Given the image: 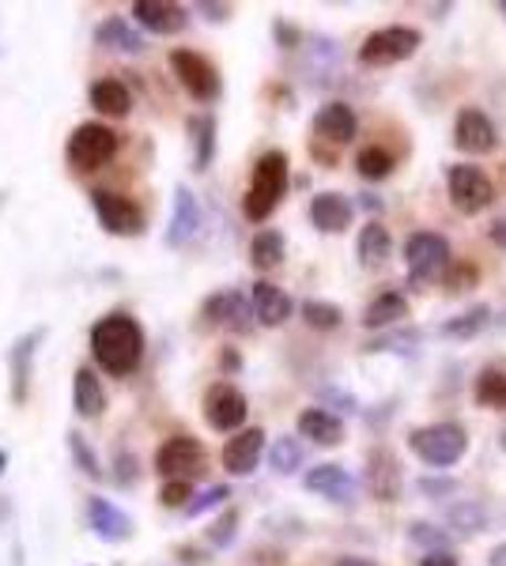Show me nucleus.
<instances>
[{"mask_svg": "<svg viewBox=\"0 0 506 566\" xmlns=\"http://www.w3.org/2000/svg\"><path fill=\"white\" fill-rule=\"evenodd\" d=\"M404 317H409V298H404L401 291H382V295L363 310L366 328H390L404 322Z\"/></svg>", "mask_w": 506, "mask_h": 566, "instance_id": "bb28decb", "label": "nucleus"}, {"mask_svg": "<svg viewBox=\"0 0 506 566\" xmlns=\"http://www.w3.org/2000/svg\"><path fill=\"white\" fill-rule=\"evenodd\" d=\"M302 322H307L310 328L329 333V328H337L340 322H344V310H340L337 303H326V298H307V303H302Z\"/></svg>", "mask_w": 506, "mask_h": 566, "instance_id": "f704fd0d", "label": "nucleus"}, {"mask_svg": "<svg viewBox=\"0 0 506 566\" xmlns=\"http://www.w3.org/2000/svg\"><path fill=\"white\" fill-rule=\"evenodd\" d=\"M307 491H314L321 499H333V502H352L355 499V480L348 476L340 464H314V469L302 476Z\"/></svg>", "mask_w": 506, "mask_h": 566, "instance_id": "412c9836", "label": "nucleus"}, {"mask_svg": "<svg viewBox=\"0 0 506 566\" xmlns=\"http://www.w3.org/2000/svg\"><path fill=\"white\" fill-rule=\"evenodd\" d=\"M91 106L106 117H125L133 98H128V87L122 80H95V84H91Z\"/></svg>", "mask_w": 506, "mask_h": 566, "instance_id": "cd10ccee", "label": "nucleus"}, {"mask_svg": "<svg viewBox=\"0 0 506 566\" xmlns=\"http://www.w3.org/2000/svg\"><path fill=\"white\" fill-rule=\"evenodd\" d=\"M355 170L366 181H382V178L393 175V155L385 148H379V144H371V148H363L355 155Z\"/></svg>", "mask_w": 506, "mask_h": 566, "instance_id": "72a5a7b5", "label": "nucleus"}, {"mask_svg": "<svg viewBox=\"0 0 506 566\" xmlns=\"http://www.w3.org/2000/svg\"><path fill=\"white\" fill-rule=\"evenodd\" d=\"M72 400H76V412L84 419H99L106 412V392H103V381L91 367H80L76 370V381H72Z\"/></svg>", "mask_w": 506, "mask_h": 566, "instance_id": "a878e982", "label": "nucleus"}, {"mask_svg": "<svg viewBox=\"0 0 506 566\" xmlns=\"http://www.w3.org/2000/svg\"><path fill=\"white\" fill-rule=\"evenodd\" d=\"M144 348H148V336L144 325L128 314H106L91 325V355L106 374L125 378L144 363Z\"/></svg>", "mask_w": 506, "mask_h": 566, "instance_id": "f257e3e1", "label": "nucleus"}, {"mask_svg": "<svg viewBox=\"0 0 506 566\" xmlns=\"http://www.w3.org/2000/svg\"><path fill=\"white\" fill-rule=\"evenodd\" d=\"M227 499H231V488H224V483H216V488H208L205 495H200L197 502H189L186 514H189V517H200V514H208V510L224 506Z\"/></svg>", "mask_w": 506, "mask_h": 566, "instance_id": "a19ab883", "label": "nucleus"}, {"mask_svg": "<svg viewBox=\"0 0 506 566\" xmlns=\"http://www.w3.org/2000/svg\"><path fill=\"white\" fill-rule=\"evenodd\" d=\"M314 133L329 144H352L359 133V117L348 103H326L314 114Z\"/></svg>", "mask_w": 506, "mask_h": 566, "instance_id": "aec40b11", "label": "nucleus"}, {"mask_svg": "<svg viewBox=\"0 0 506 566\" xmlns=\"http://www.w3.org/2000/svg\"><path fill=\"white\" fill-rule=\"evenodd\" d=\"M423 34L416 27H382V31L366 34L363 45H359V65L366 69H390L409 61L412 53L420 50Z\"/></svg>", "mask_w": 506, "mask_h": 566, "instance_id": "39448f33", "label": "nucleus"}, {"mask_svg": "<svg viewBox=\"0 0 506 566\" xmlns=\"http://www.w3.org/2000/svg\"><path fill=\"white\" fill-rule=\"evenodd\" d=\"M42 336H45V328H34V333L20 336V340L12 344V355H8V363H12V400H16V405H23L27 389H31L34 348L42 344Z\"/></svg>", "mask_w": 506, "mask_h": 566, "instance_id": "5701e85b", "label": "nucleus"}, {"mask_svg": "<svg viewBox=\"0 0 506 566\" xmlns=\"http://www.w3.org/2000/svg\"><path fill=\"white\" fill-rule=\"evenodd\" d=\"M366 488L379 502H397L401 499V464L390 450H374L366 458Z\"/></svg>", "mask_w": 506, "mask_h": 566, "instance_id": "f3484780", "label": "nucleus"}, {"mask_svg": "<svg viewBox=\"0 0 506 566\" xmlns=\"http://www.w3.org/2000/svg\"><path fill=\"white\" fill-rule=\"evenodd\" d=\"M416 488L423 491V495H431V499H446V495H454V491L462 488V483H457V480H446V476H443V480H431V476H427V480H420Z\"/></svg>", "mask_w": 506, "mask_h": 566, "instance_id": "37998d69", "label": "nucleus"}, {"mask_svg": "<svg viewBox=\"0 0 506 566\" xmlns=\"http://www.w3.org/2000/svg\"><path fill=\"white\" fill-rule=\"evenodd\" d=\"M117 483H122V488L136 483V458L128 461V453H117Z\"/></svg>", "mask_w": 506, "mask_h": 566, "instance_id": "49530a36", "label": "nucleus"}, {"mask_svg": "<svg viewBox=\"0 0 506 566\" xmlns=\"http://www.w3.org/2000/svg\"><path fill=\"white\" fill-rule=\"evenodd\" d=\"M299 434L310 438L314 446H326V450H333V446L344 442V423L326 412V408H307V412L299 416Z\"/></svg>", "mask_w": 506, "mask_h": 566, "instance_id": "b1692460", "label": "nucleus"}, {"mask_svg": "<svg viewBox=\"0 0 506 566\" xmlns=\"http://www.w3.org/2000/svg\"><path fill=\"white\" fill-rule=\"evenodd\" d=\"M409 450L416 453L423 464H431V469H450V464H457L465 458L468 434L462 423H427L409 434Z\"/></svg>", "mask_w": 506, "mask_h": 566, "instance_id": "7ed1b4c3", "label": "nucleus"}, {"mask_svg": "<svg viewBox=\"0 0 506 566\" xmlns=\"http://www.w3.org/2000/svg\"><path fill=\"white\" fill-rule=\"evenodd\" d=\"M276 39H280V42H296L299 39V34H296V27H288V23H276Z\"/></svg>", "mask_w": 506, "mask_h": 566, "instance_id": "3c124183", "label": "nucleus"}, {"mask_svg": "<svg viewBox=\"0 0 506 566\" xmlns=\"http://www.w3.org/2000/svg\"><path fill=\"white\" fill-rule=\"evenodd\" d=\"M416 340H420V333H404V336H382V340H374V344H371V352H404L401 344H409V348H412V344H416Z\"/></svg>", "mask_w": 506, "mask_h": 566, "instance_id": "c03bdc74", "label": "nucleus"}, {"mask_svg": "<svg viewBox=\"0 0 506 566\" xmlns=\"http://www.w3.org/2000/svg\"><path fill=\"white\" fill-rule=\"evenodd\" d=\"M189 136L197 144V155H193V167L208 170L211 155H216V117H189Z\"/></svg>", "mask_w": 506, "mask_h": 566, "instance_id": "2f4dec72", "label": "nucleus"}, {"mask_svg": "<svg viewBox=\"0 0 506 566\" xmlns=\"http://www.w3.org/2000/svg\"><path fill=\"white\" fill-rule=\"evenodd\" d=\"M446 186H450V200L462 216H481L484 208H492L495 200V186L492 178L484 175L473 163H457V167L446 170Z\"/></svg>", "mask_w": 506, "mask_h": 566, "instance_id": "0eeeda50", "label": "nucleus"}, {"mask_svg": "<svg viewBox=\"0 0 506 566\" xmlns=\"http://www.w3.org/2000/svg\"><path fill=\"white\" fill-rule=\"evenodd\" d=\"M205 464H208L205 446L189 434H174L155 450V472L163 480H193L205 472Z\"/></svg>", "mask_w": 506, "mask_h": 566, "instance_id": "6e6552de", "label": "nucleus"}, {"mask_svg": "<svg viewBox=\"0 0 506 566\" xmlns=\"http://www.w3.org/2000/svg\"><path fill=\"white\" fill-rule=\"evenodd\" d=\"M487 566H506V544L492 547V555H487Z\"/></svg>", "mask_w": 506, "mask_h": 566, "instance_id": "603ef678", "label": "nucleus"}, {"mask_svg": "<svg viewBox=\"0 0 506 566\" xmlns=\"http://www.w3.org/2000/svg\"><path fill=\"white\" fill-rule=\"evenodd\" d=\"M450 525H454L462 536L484 533V528H487V510L481 506V502H457V506L450 510Z\"/></svg>", "mask_w": 506, "mask_h": 566, "instance_id": "c9c22d12", "label": "nucleus"}, {"mask_svg": "<svg viewBox=\"0 0 506 566\" xmlns=\"http://www.w3.org/2000/svg\"><path fill=\"white\" fill-rule=\"evenodd\" d=\"M283 234L280 231H261V234H254V242H250V261H254V269H261V272H272V269H280L283 264Z\"/></svg>", "mask_w": 506, "mask_h": 566, "instance_id": "7c9ffc66", "label": "nucleus"}, {"mask_svg": "<svg viewBox=\"0 0 506 566\" xmlns=\"http://www.w3.org/2000/svg\"><path fill=\"white\" fill-rule=\"evenodd\" d=\"M171 69H174V76H178V84L186 87L197 103H216L219 91H224L216 65H211L205 53H197V50H174Z\"/></svg>", "mask_w": 506, "mask_h": 566, "instance_id": "1a4fd4ad", "label": "nucleus"}, {"mask_svg": "<svg viewBox=\"0 0 506 566\" xmlns=\"http://www.w3.org/2000/svg\"><path fill=\"white\" fill-rule=\"evenodd\" d=\"M492 242H495V245H503V250H506V223H503V219L492 227Z\"/></svg>", "mask_w": 506, "mask_h": 566, "instance_id": "864d4df0", "label": "nucleus"}, {"mask_svg": "<svg viewBox=\"0 0 506 566\" xmlns=\"http://www.w3.org/2000/svg\"><path fill=\"white\" fill-rule=\"evenodd\" d=\"M64 155H69V167L84 170V175L87 170H103L117 155V133L103 122H84L72 129Z\"/></svg>", "mask_w": 506, "mask_h": 566, "instance_id": "20e7f679", "label": "nucleus"}, {"mask_svg": "<svg viewBox=\"0 0 506 566\" xmlns=\"http://www.w3.org/2000/svg\"><path fill=\"white\" fill-rule=\"evenodd\" d=\"M87 522L95 528V536H103L110 544H122L133 536V517L125 510H117L110 499H91L87 502Z\"/></svg>", "mask_w": 506, "mask_h": 566, "instance_id": "a211bd4d", "label": "nucleus"}, {"mask_svg": "<svg viewBox=\"0 0 506 566\" xmlns=\"http://www.w3.org/2000/svg\"><path fill=\"white\" fill-rule=\"evenodd\" d=\"M91 208H95L99 223H103L110 234H122V239L144 234V212L136 200L110 193V189H91Z\"/></svg>", "mask_w": 506, "mask_h": 566, "instance_id": "9d476101", "label": "nucleus"}, {"mask_svg": "<svg viewBox=\"0 0 506 566\" xmlns=\"http://www.w3.org/2000/svg\"><path fill=\"white\" fill-rule=\"evenodd\" d=\"M481 280V272H476V264H450V272L443 276V283H446V291L450 295H462V291H468L473 283Z\"/></svg>", "mask_w": 506, "mask_h": 566, "instance_id": "ea45409f", "label": "nucleus"}, {"mask_svg": "<svg viewBox=\"0 0 506 566\" xmlns=\"http://www.w3.org/2000/svg\"><path fill=\"white\" fill-rule=\"evenodd\" d=\"M200 314H205L208 325H224L231 333H250L254 328V306L238 291H216V295H208Z\"/></svg>", "mask_w": 506, "mask_h": 566, "instance_id": "ddd939ff", "label": "nucleus"}, {"mask_svg": "<svg viewBox=\"0 0 506 566\" xmlns=\"http://www.w3.org/2000/svg\"><path fill=\"white\" fill-rule=\"evenodd\" d=\"M4 464H8V458H4V450H0V472H4Z\"/></svg>", "mask_w": 506, "mask_h": 566, "instance_id": "5fc2aeb1", "label": "nucleus"}, {"mask_svg": "<svg viewBox=\"0 0 506 566\" xmlns=\"http://www.w3.org/2000/svg\"><path fill=\"white\" fill-rule=\"evenodd\" d=\"M250 306H254V317L261 325H283L291 317V310H296V303H291V295L283 287H276V283L269 280H257L250 287Z\"/></svg>", "mask_w": 506, "mask_h": 566, "instance_id": "2eb2a0df", "label": "nucleus"}, {"mask_svg": "<svg viewBox=\"0 0 506 566\" xmlns=\"http://www.w3.org/2000/svg\"><path fill=\"white\" fill-rule=\"evenodd\" d=\"M186 499H193L189 480H167V483H163V491H159V502H163V506L182 510V506H186Z\"/></svg>", "mask_w": 506, "mask_h": 566, "instance_id": "79ce46f5", "label": "nucleus"}, {"mask_svg": "<svg viewBox=\"0 0 506 566\" xmlns=\"http://www.w3.org/2000/svg\"><path fill=\"white\" fill-rule=\"evenodd\" d=\"M69 453H72V461L84 469L87 480H103V464H99L95 450L84 442V434H69Z\"/></svg>", "mask_w": 506, "mask_h": 566, "instance_id": "4c0bfd02", "label": "nucleus"}, {"mask_svg": "<svg viewBox=\"0 0 506 566\" xmlns=\"http://www.w3.org/2000/svg\"><path fill=\"white\" fill-rule=\"evenodd\" d=\"M200 8V12H208V20H227V15H231V8H227V4H197Z\"/></svg>", "mask_w": 506, "mask_h": 566, "instance_id": "09e8293b", "label": "nucleus"}, {"mask_svg": "<svg viewBox=\"0 0 506 566\" xmlns=\"http://www.w3.org/2000/svg\"><path fill=\"white\" fill-rule=\"evenodd\" d=\"M269 464L280 476H288V472H296L299 464H302V442L299 438H291V434H283V438H276V446L269 450Z\"/></svg>", "mask_w": 506, "mask_h": 566, "instance_id": "e433bc0d", "label": "nucleus"}, {"mask_svg": "<svg viewBox=\"0 0 506 566\" xmlns=\"http://www.w3.org/2000/svg\"><path fill=\"white\" fill-rule=\"evenodd\" d=\"M333 566H379L374 559H363V555H340Z\"/></svg>", "mask_w": 506, "mask_h": 566, "instance_id": "8fccbe9b", "label": "nucleus"}, {"mask_svg": "<svg viewBox=\"0 0 506 566\" xmlns=\"http://www.w3.org/2000/svg\"><path fill=\"white\" fill-rule=\"evenodd\" d=\"M355 250H359V264H363V269H382V264L390 261V253H393L390 227H382L379 219H371V223L359 231Z\"/></svg>", "mask_w": 506, "mask_h": 566, "instance_id": "393cba45", "label": "nucleus"}, {"mask_svg": "<svg viewBox=\"0 0 506 566\" xmlns=\"http://www.w3.org/2000/svg\"><path fill=\"white\" fill-rule=\"evenodd\" d=\"M499 15H506V0H499Z\"/></svg>", "mask_w": 506, "mask_h": 566, "instance_id": "4d7b16f0", "label": "nucleus"}, {"mask_svg": "<svg viewBox=\"0 0 506 566\" xmlns=\"http://www.w3.org/2000/svg\"><path fill=\"white\" fill-rule=\"evenodd\" d=\"M404 264H409L412 283H435L450 272V242L435 231H416L404 242Z\"/></svg>", "mask_w": 506, "mask_h": 566, "instance_id": "423d86ee", "label": "nucleus"}, {"mask_svg": "<svg viewBox=\"0 0 506 566\" xmlns=\"http://www.w3.org/2000/svg\"><path fill=\"white\" fill-rule=\"evenodd\" d=\"M495 144H499V133H495L492 117L476 106H465L454 122V148L465 155H487L495 151Z\"/></svg>", "mask_w": 506, "mask_h": 566, "instance_id": "f8f14e48", "label": "nucleus"}, {"mask_svg": "<svg viewBox=\"0 0 506 566\" xmlns=\"http://www.w3.org/2000/svg\"><path fill=\"white\" fill-rule=\"evenodd\" d=\"M288 155L283 151H265L261 159L254 163V178H250V189H246V200H242V212L250 223H265L280 197L288 193Z\"/></svg>", "mask_w": 506, "mask_h": 566, "instance_id": "f03ea898", "label": "nucleus"}, {"mask_svg": "<svg viewBox=\"0 0 506 566\" xmlns=\"http://www.w3.org/2000/svg\"><path fill=\"white\" fill-rule=\"evenodd\" d=\"M235 522H238V517H235V510H231V514H227V517H219V522H216V528H211V544H231L235 541Z\"/></svg>", "mask_w": 506, "mask_h": 566, "instance_id": "a18cd8bd", "label": "nucleus"}, {"mask_svg": "<svg viewBox=\"0 0 506 566\" xmlns=\"http://www.w3.org/2000/svg\"><path fill=\"white\" fill-rule=\"evenodd\" d=\"M473 397H476V405H481V408L503 412V408H506V370H499V367H484L481 374H476Z\"/></svg>", "mask_w": 506, "mask_h": 566, "instance_id": "c85d7f7f", "label": "nucleus"}, {"mask_svg": "<svg viewBox=\"0 0 506 566\" xmlns=\"http://www.w3.org/2000/svg\"><path fill=\"white\" fill-rule=\"evenodd\" d=\"M133 20L152 34H178L186 31L189 12L182 4H174V0H136Z\"/></svg>", "mask_w": 506, "mask_h": 566, "instance_id": "4468645a", "label": "nucleus"}, {"mask_svg": "<svg viewBox=\"0 0 506 566\" xmlns=\"http://www.w3.org/2000/svg\"><path fill=\"white\" fill-rule=\"evenodd\" d=\"M265 453V431L261 427H250V431H238L231 442L224 446V469L231 472V476H250L257 469V461H261Z\"/></svg>", "mask_w": 506, "mask_h": 566, "instance_id": "dca6fc26", "label": "nucleus"}, {"mask_svg": "<svg viewBox=\"0 0 506 566\" xmlns=\"http://www.w3.org/2000/svg\"><path fill=\"white\" fill-rule=\"evenodd\" d=\"M352 212L355 208L344 193H318L310 200V219H314V227L326 234L348 231V227H352Z\"/></svg>", "mask_w": 506, "mask_h": 566, "instance_id": "4be33fe9", "label": "nucleus"}, {"mask_svg": "<svg viewBox=\"0 0 506 566\" xmlns=\"http://www.w3.org/2000/svg\"><path fill=\"white\" fill-rule=\"evenodd\" d=\"M409 536H412V544H423L427 552H450V533H443L438 525L416 522V525H409Z\"/></svg>", "mask_w": 506, "mask_h": 566, "instance_id": "58836bf2", "label": "nucleus"}, {"mask_svg": "<svg viewBox=\"0 0 506 566\" xmlns=\"http://www.w3.org/2000/svg\"><path fill=\"white\" fill-rule=\"evenodd\" d=\"M246 416H250L246 392L235 389L231 381H216V386L205 392V423L211 427V431L231 434L246 423Z\"/></svg>", "mask_w": 506, "mask_h": 566, "instance_id": "9b49d317", "label": "nucleus"}, {"mask_svg": "<svg viewBox=\"0 0 506 566\" xmlns=\"http://www.w3.org/2000/svg\"><path fill=\"white\" fill-rule=\"evenodd\" d=\"M420 566H462V563H457L454 552H427Z\"/></svg>", "mask_w": 506, "mask_h": 566, "instance_id": "de8ad7c7", "label": "nucleus"}, {"mask_svg": "<svg viewBox=\"0 0 506 566\" xmlns=\"http://www.w3.org/2000/svg\"><path fill=\"white\" fill-rule=\"evenodd\" d=\"M95 42L99 45H110V50H122V53H141L144 50V39L122 20V15H114V20H106L103 27H99Z\"/></svg>", "mask_w": 506, "mask_h": 566, "instance_id": "c756f323", "label": "nucleus"}, {"mask_svg": "<svg viewBox=\"0 0 506 566\" xmlns=\"http://www.w3.org/2000/svg\"><path fill=\"white\" fill-rule=\"evenodd\" d=\"M200 219H205V212H200L197 197L189 193L186 186L174 189V216H171V227H167V245H186L193 234L200 231Z\"/></svg>", "mask_w": 506, "mask_h": 566, "instance_id": "6ab92c4d", "label": "nucleus"}, {"mask_svg": "<svg viewBox=\"0 0 506 566\" xmlns=\"http://www.w3.org/2000/svg\"><path fill=\"white\" fill-rule=\"evenodd\" d=\"M487 317H492V310L473 306V310H465V314L450 317V322L443 325V336H450V340H473V336L487 325Z\"/></svg>", "mask_w": 506, "mask_h": 566, "instance_id": "473e14b6", "label": "nucleus"}, {"mask_svg": "<svg viewBox=\"0 0 506 566\" xmlns=\"http://www.w3.org/2000/svg\"><path fill=\"white\" fill-rule=\"evenodd\" d=\"M499 446H503V453H506V431L499 434Z\"/></svg>", "mask_w": 506, "mask_h": 566, "instance_id": "6e6d98bb", "label": "nucleus"}]
</instances>
